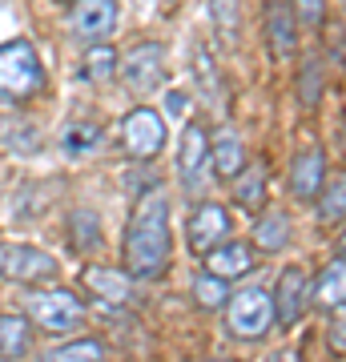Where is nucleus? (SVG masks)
Wrapping results in <instances>:
<instances>
[{
	"instance_id": "f8f14e48",
	"label": "nucleus",
	"mask_w": 346,
	"mask_h": 362,
	"mask_svg": "<svg viewBox=\"0 0 346 362\" xmlns=\"http://www.w3.org/2000/svg\"><path fill=\"white\" fill-rule=\"evenodd\" d=\"M202 258H205V274H214L221 282L246 278V274L258 266L250 242H242V238H226V242H218V246L209 250V254H202Z\"/></svg>"
},
{
	"instance_id": "c85d7f7f",
	"label": "nucleus",
	"mask_w": 346,
	"mask_h": 362,
	"mask_svg": "<svg viewBox=\"0 0 346 362\" xmlns=\"http://www.w3.org/2000/svg\"><path fill=\"white\" fill-rule=\"evenodd\" d=\"M73 221H77V230H81V246L93 250V246H97V238H101V230H97V214L77 209V214H73Z\"/></svg>"
},
{
	"instance_id": "ddd939ff",
	"label": "nucleus",
	"mask_w": 346,
	"mask_h": 362,
	"mask_svg": "<svg viewBox=\"0 0 346 362\" xmlns=\"http://www.w3.org/2000/svg\"><path fill=\"white\" fill-rule=\"evenodd\" d=\"M81 286L101 306H125L129 298H133V278L125 270H113V266H85L81 270Z\"/></svg>"
},
{
	"instance_id": "b1692460",
	"label": "nucleus",
	"mask_w": 346,
	"mask_h": 362,
	"mask_svg": "<svg viewBox=\"0 0 346 362\" xmlns=\"http://www.w3.org/2000/svg\"><path fill=\"white\" fill-rule=\"evenodd\" d=\"M209 21H214V28L226 45H238V28H242L238 0H209Z\"/></svg>"
},
{
	"instance_id": "dca6fc26",
	"label": "nucleus",
	"mask_w": 346,
	"mask_h": 362,
	"mask_svg": "<svg viewBox=\"0 0 346 362\" xmlns=\"http://www.w3.org/2000/svg\"><path fill=\"white\" fill-rule=\"evenodd\" d=\"M322 185H326V157H322V149L318 145L302 149L294 157V165H290V194L298 202H314Z\"/></svg>"
},
{
	"instance_id": "a211bd4d",
	"label": "nucleus",
	"mask_w": 346,
	"mask_h": 362,
	"mask_svg": "<svg viewBox=\"0 0 346 362\" xmlns=\"http://www.w3.org/2000/svg\"><path fill=\"white\" fill-rule=\"evenodd\" d=\"M28 342H33V326L21 314H0V358L16 362L28 354Z\"/></svg>"
},
{
	"instance_id": "0eeeda50",
	"label": "nucleus",
	"mask_w": 346,
	"mask_h": 362,
	"mask_svg": "<svg viewBox=\"0 0 346 362\" xmlns=\"http://www.w3.org/2000/svg\"><path fill=\"white\" fill-rule=\"evenodd\" d=\"M166 45L161 40H142L125 57H117V77L125 81L129 93H154L166 81Z\"/></svg>"
},
{
	"instance_id": "9d476101",
	"label": "nucleus",
	"mask_w": 346,
	"mask_h": 362,
	"mask_svg": "<svg viewBox=\"0 0 346 362\" xmlns=\"http://www.w3.org/2000/svg\"><path fill=\"white\" fill-rule=\"evenodd\" d=\"M270 302H274V326H298L302 314L310 306V274L306 266H286L278 274V282L270 290Z\"/></svg>"
},
{
	"instance_id": "2f4dec72",
	"label": "nucleus",
	"mask_w": 346,
	"mask_h": 362,
	"mask_svg": "<svg viewBox=\"0 0 346 362\" xmlns=\"http://www.w3.org/2000/svg\"><path fill=\"white\" fill-rule=\"evenodd\" d=\"M209 362H218V358H209Z\"/></svg>"
},
{
	"instance_id": "5701e85b",
	"label": "nucleus",
	"mask_w": 346,
	"mask_h": 362,
	"mask_svg": "<svg viewBox=\"0 0 346 362\" xmlns=\"http://www.w3.org/2000/svg\"><path fill=\"white\" fill-rule=\"evenodd\" d=\"M81 77L93 81V85L113 81L117 77V49H113V45H89L85 61H81Z\"/></svg>"
},
{
	"instance_id": "393cba45",
	"label": "nucleus",
	"mask_w": 346,
	"mask_h": 362,
	"mask_svg": "<svg viewBox=\"0 0 346 362\" xmlns=\"http://www.w3.org/2000/svg\"><path fill=\"white\" fill-rule=\"evenodd\" d=\"M193 298L202 302L205 310H221V306L230 302V286L202 270V274H193Z\"/></svg>"
},
{
	"instance_id": "6e6552de",
	"label": "nucleus",
	"mask_w": 346,
	"mask_h": 362,
	"mask_svg": "<svg viewBox=\"0 0 346 362\" xmlns=\"http://www.w3.org/2000/svg\"><path fill=\"white\" fill-rule=\"evenodd\" d=\"M121 145H125V153L133 161H154L161 153V145H166V121H161V113L149 109V105L129 109L121 117Z\"/></svg>"
},
{
	"instance_id": "f03ea898",
	"label": "nucleus",
	"mask_w": 346,
	"mask_h": 362,
	"mask_svg": "<svg viewBox=\"0 0 346 362\" xmlns=\"http://www.w3.org/2000/svg\"><path fill=\"white\" fill-rule=\"evenodd\" d=\"M49 89V73L40 65V52L33 40L16 37L0 45V105L16 109V105L37 101Z\"/></svg>"
},
{
	"instance_id": "f3484780",
	"label": "nucleus",
	"mask_w": 346,
	"mask_h": 362,
	"mask_svg": "<svg viewBox=\"0 0 346 362\" xmlns=\"http://www.w3.org/2000/svg\"><path fill=\"white\" fill-rule=\"evenodd\" d=\"M346 286V262L342 258H330L326 262V266H322V274L318 278H314V282H310V298H314V302H318L322 310H342V290Z\"/></svg>"
},
{
	"instance_id": "4468645a",
	"label": "nucleus",
	"mask_w": 346,
	"mask_h": 362,
	"mask_svg": "<svg viewBox=\"0 0 346 362\" xmlns=\"http://www.w3.org/2000/svg\"><path fill=\"white\" fill-rule=\"evenodd\" d=\"M266 40L278 61H290L298 52V16L290 0H270L266 4Z\"/></svg>"
},
{
	"instance_id": "cd10ccee",
	"label": "nucleus",
	"mask_w": 346,
	"mask_h": 362,
	"mask_svg": "<svg viewBox=\"0 0 346 362\" xmlns=\"http://www.w3.org/2000/svg\"><path fill=\"white\" fill-rule=\"evenodd\" d=\"M290 8H294L298 25L318 28V25H322V16H326V0H290Z\"/></svg>"
},
{
	"instance_id": "9b49d317",
	"label": "nucleus",
	"mask_w": 346,
	"mask_h": 362,
	"mask_svg": "<svg viewBox=\"0 0 346 362\" xmlns=\"http://www.w3.org/2000/svg\"><path fill=\"white\" fill-rule=\"evenodd\" d=\"M226 233H230V214L218 202H202L190 214V221H185V238H190V250L197 258L209 254L218 242H226Z\"/></svg>"
},
{
	"instance_id": "f257e3e1",
	"label": "nucleus",
	"mask_w": 346,
	"mask_h": 362,
	"mask_svg": "<svg viewBox=\"0 0 346 362\" xmlns=\"http://www.w3.org/2000/svg\"><path fill=\"white\" fill-rule=\"evenodd\" d=\"M125 274L137 278H161L173 254V233H169V197L161 189H145L125 226Z\"/></svg>"
},
{
	"instance_id": "4be33fe9",
	"label": "nucleus",
	"mask_w": 346,
	"mask_h": 362,
	"mask_svg": "<svg viewBox=\"0 0 346 362\" xmlns=\"http://www.w3.org/2000/svg\"><path fill=\"white\" fill-rule=\"evenodd\" d=\"M40 362H105V342L101 338H73L52 346Z\"/></svg>"
},
{
	"instance_id": "6ab92c4d",
	"label": "nucleus",
	"mask_w": 346,
	"mask_h": 362,
	"mask_svg": "<svg viewBox=\"0 0 346 362\" xmlns=\"http://www.w3.org/2000/svg\"><path fill=\"white\" fill-rule=\"evenodd\" d=\"M254 246L266 250V254H278V250L290 246V218L282 209H270L254 221Z\"/></svg>"
},
{
	"instance_id": "bb28decb",
	"label": "nucleus",
	"mask_w": 346,
	"mask_h": 362,
	"mask_svg": "<svg viewBox=\"0 0 346 362\" xmlns=\"http://www.w3.org/2000/svg\"><path fill=\"white\" fill-rule=\"evenodd\" d=\"M298 93H302V105H306V109L318 105V97H322V65L318 61H306L302 81H298Z\"/></svg>"
},
{
	"instance_id": "a878e982",
	"label": "nucleus",
	"mask_w": 346,
	"mask_h": 362,
	"mask_svg": "<svg viewBox=\"0 0 346 362\" xmlns=\"http://www.w3.org/2000/svg\"><path fill=\"white\" fill-rule=\"evenodd\" d=\"M346 214V194H342V177H334L330 185H322L318 189V218L326 226H338Z\"/></svg>"
},
{
	"instance_id": "aec40b11",
	"label": "nucleus",
	"mask_w": 346,
	"mask_h": 362,
	"mask_svg": "<svg viewBox=\"0 0 346 362\" xmlns=\"http://www.w3.org/2000/svg\"><path fill=\"white\" fill-rule=\"evenodd\" d=\"M105 141V129L101 125H93V121H69V129H64V137H61V149H64V157H89V153H97V145Z\"/></svg>"
},
{
	"instance_id": "39448f33",
	"label": "nucleus",
	"mask_w": 346,
	"mask_h": 362,
	"mask_svg": "<svg viewBox=\"0 0 346 362\" xmlns=\"http://www.w3.org/2000/svg\"><path fill=\"white\" fill-rule=\"evenodd\" d=\"M61 274V262L49 250L25 246V242H0V278L16 286H40Z\"/></svg>"
},
{
	"instance_id": "20e7f679",
	"label": "nucleus",
	"mask_w": 346,
	"mask_h": 362,
	"mask_svg": "<svg viewBox=\"0 0 346 362\" xmlns=\"http://www.w3.org/2000/svg\"><path fill=\"white\" fill-rule=\"evenodd\" d=\"M226 330L242 342H258L274 330V302H270V290L262 286H246L226 302Z\"/></svg>"
},
{
	"instance_id": "2eb2a0df",
	"label": "nucleus",
	"mask_w": 346,
	"mask_h": 362,
	"mask_svg": "<svg viewBox=\"0 0 346 362\" xmlns=\"http://www.w3.org/2000/svg\"><path fill=\"white\" fill-rule=\"evenodd\" d=\"M209 169H214V177H226V181H233L246 169V141L233 125H221L209 137Z\"/></svg>"
},
{
	"instance_id": "412c9836",
	"label": "nucleus",
	"mask_w": 346,
	"mask_h": 362,
	"mask_svg": "<svg viewBox=\"0 0 346 362\" xmlns=\"http://www.w3.org/2000/svg\"><path fill=\"white\" fill-rule=\"evenodd\" d=\"M233 197L246 209H262V202H266V165H246L233 177Z\"/></svg>"
},
{
	"instance_id": "7ed1b4c3",
	"label": "nucleus",
	"mask_w": 346,
	"mask_h": 362,
	"mask_svg": "<svg viewBox=\"0 0 346 362\" xmlns=\"http://www.w3.org/2000/svg\"><path fill=\"white\" fill-rule=\"evenodd\" d=\"M25 310L49 334H77L81 326L89 322V310L73 290H33L25 298Z\"/></svg>"
},
{
	"instance_id": "7c9ffc66",
	"label": "nucleus",
	"mask_w": 346,
	"mask_h": 362,
	"mask_svg": "<svg viewBox=\"0 0 346 362\" xmlns=\"http://www.w3.org/2000/svg\"><path fill=\"white\" fill-rule=\"evenodd\" d=\"M334 354H342V310L334 314Z\"/></svg>"
},
{
	"instance_id": "423d86ee",
	"label": "nucleus",
	"mask_w": 346,
	"mask_h": 362,
	"mask_svg": "<svg viewBox=\"0 0 346 362\" xmlns=\"http://www.w3.org/2000/svg\"><path fill=\"white\" fill-rule=\"evenodd\" d=\"M178 177H181V189L190 197L205 194L209 189V133H205L202 121H185L181 125V141H178Z\"/></svg>"
},
{
	"instance_id": "1a4fd4ad",
	"label": "nucleus",
	"mask_w": 346,
	"mask_h": 362,
	"mask_svg": "<svg viewBox=\"0 0 346 362\" xmlns=\"http://www.w3.org/2000/svg\"><path fill=\"white\" fill-rule=\"evenodd\" d=\"M117 21H121V8L117 0H73L69 8V37L85 40V45H109Z\"/></svg>"
},
{
	"instance_id": "c756f323",
	"label": "nucleus",
	"mask_w": 346,
	"mask_h": 362,
	"mask_svg": "<svg viewBox=\"0 0 346 362\" xmlns=\"http://www.w3.org/2000/svg\"><path fill=\"white\" fill-rule=\"evenodd\" d=\"M266 362H306V358H302V354H298L294 346H282V350H274V354H270Z\"/></svg>"
}]
</instances>
